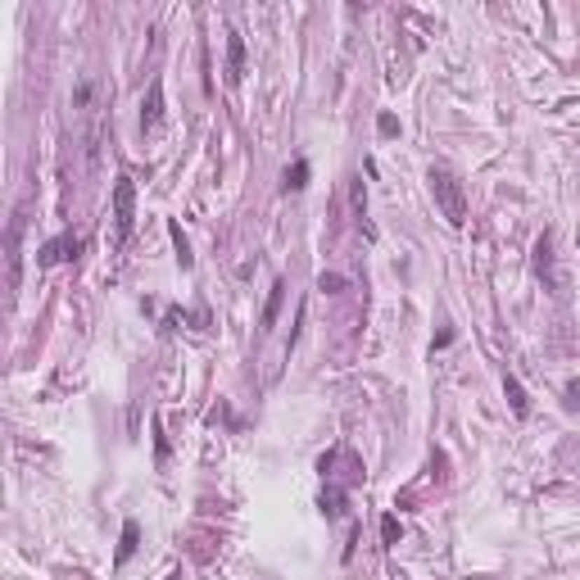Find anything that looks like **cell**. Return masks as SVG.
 <instances>
[{"mask_svg":"<svg viewBox=\"0 0 580 580\" xmlns=\"http://www.w3.org/2000/svg\"><path fill=\"white\" fill-rule=\"evenodd\" d=\"M431 195L440 200L444 218H449L453 227H462V222H467V200H462V181L453 177L449 168H431Z\"/></svg>","mask_w":580,"mask_h":580,"instance_id":"1","label":"cell"},{"mask_svg":"<svg viewBox=\"0 0 580 580\" xmlns=\"http://www.w3.org/2000/svg\"><path fill=\"white\" fill-rule=\"evenodd\" d=\"M132 218H137V186H132V177H118L113 181V222H118V240L132 236Z\"/></svg>","mask_w":580,"mask_h":580,"instance_id":"2","label":"cell"},{"mask_svg":"<svg viewBox=\"0 0 580 580\" xmlns=\"http://www.w3.org/2000/svg\"><path fill=\"white\" fill-rule=\"evenodd\" d=\"M159 118H163V82L154 77V82H150V100L141 104V132H154V127H159Z\"/></svg>","mask_w":580,"mask_h":580,"instance_id":"3","label":"cell"},{"mask_svg":"<svg viewBox=\"0 0 580 580\" xmlns=\"http://www.w3.org/2000/svg\"><path fill=\"white\" fill-rule=\"evenodd\" d=\"M77 249H82V240H77V236H55V240H46V245H41V254H36V258H41V263H60V258H73Z\"/></svg>","mask_w":580,"mask_h":580,"instance_id":"4","label":"cell"},{"mask_svg":"<svg viewBox=\"0 0 580 580\" xmlns=\"http://www.w3.org/2000/svg\"><path fill=\"white\" fill-rule=\"evenodd\" d=\"M18 240H23V222H9V290H18L23 282V254H18Z\"/></svg>","mask_w":580,"mask_h":580,"instance_id":"5","label":"cell"},{"mask_svg":"<svg viewBox=\"0 0 580 580\" xmlns=\"http://www.w3.org/2000/svg\"><path fill=\"white\" fill-rule=\"evenodd\" d=\"M245 77V41L240 32H227V82H240Z\"/></svg>","mask_w":580,"mask_h":580,"instance_id":"6","label":"cell"},{"mask_svg":"<svg viewBox=\"0 0 580 580\" xmlns=\"http://www.w3.org/2000/svg\"><path fill=\"white\" fill-rule=\"evenodd\" d=\"M137 544H141V526L137 521H123V539H118V553H113V562H127L132 553H137Z\"/></svg>","mask_w":580,"mask_h":580,"instance_id":"7","label":"cell"},{"mask_svg":"<svg viewBox=\"0 0 580 580\" xmlns=\"http://www.w3.org/2000/svg\"><path fill=\"white\" fill-rule=\"evenodd\" d=\"M282 304H286V282H272V295H268V308H263V331H272V326H277Z\"/></svg>","mask_w":580,"mask_h":580,"instance_id":"8","label":"cell"},{"mask_svg":"<svg viewBox=\"0 0 580 580\" xmlns=\"http://www.w3.org/2000/svg\"><path fill=\"white\" fill-rule=\"evenodd\" d=\"M504 394H508V403H512L517 417H526V413H530V399H526V390H521L517 376H504Z\"/></svg>","mask_w":580,"mask_h":580,"instance_id":"9","label":"cell"},{"mask_svg":"<svg viewBox=\"0 0 580 580\" xmlns=\"http://www.w3.org/2000/svg\"><path fill=\"white\" fill-rule=\"evenodd\" d=\"M168 231H172V245H177V263L191 268V263H195V254H191V240H186V231H181V222H168Z\"/></svg>","mask_w":580,"mask_h":580,"instance_id":"10","label":"cell"},{"mask_svg":"<svg viewBox=\"0 0 580 580\" xmlns=\"http://www.w3.org/2000/svg\"><path fill=\"white\" fill-rule=\"evenodd\" d=\"M308 186V163L299 159L295 168H286V191H304Z\"/></svg>","mask_w":580,"mask_h":580,"instance_id":"11","label":"cell"},{"mask_svg":"<svg viewBox=\"0 0 580 580\" xmlns=\"http://www.w3.org/2000/svg\"><path fill=\"white\" fill-rule=\"evenodd\" d=\"M340 504H345L340 490H326V495H322V512H326V517H336V512H340Z\"/></svg>","mask_w":580,"mask_h":580,"instance_id":"12","label":"cell"},{"mask_svg":"<svg viewBox=\"0 0 580 580\" xmlns=\"http://www.w3.org/2000/svg\"><path fill=\"white\" fill-rule=\"evenodd\" d=\"M376 132H381V137H399V118H394V113H381V118H376Z\"/></svg>","mask_w":580,"mask_h":580,"instance_id":"13","label":"cell"},{"mask_svg":"<svg viewBox=\"0 0 580 580\" xmlns=\"http://www.w3.org/2000/svg\"><path fill=\"white\" fill-rule=\"evenodd\" d=\"M381 539H385V544H399V517H385L381 521Z\"/></svg>","mask_w":580,"mask_h":580,"instance_id":"14","label":"cell"},{"mask_svg":"<svg viewBox=\"0 0 580 580\" xmlns=\"http://www.w3.org/2000/svg\"><path fill=\"white\" fill-rule=\"evenodd\" d=\"M340 286H345V277H336V272L331 277H317V290H322V295H336Z\"/></svg>","mask_w":580,"mask_h":580,"instance_id":"15","label":"cell"},{"mask_svg":"<svg viewBox=\"0 0 580 580\" xmlns=\"http://www.w3.org/2000/svg\"><path fill=\"white\" fill-rule=\"evenodd\" d=\"M567 403H572V408L580 403V381H572V385H567Z\"/></svg>","mask_w":580,"mask_h":580,"instance_id":"16","label":"cell"},{"mask_svg":"<svg viewBox=\"0 0 580 580\" xmlns=\"http://www.w3.org/2000/svg\"><path fill=\"white\" fill-rule=\"evenodd\" d=\"M168 580H181V572H172V576H168Z\"/></svg>","mask_w":580,"mask_h":580,"instance_id":"17","label":"cell"}]
</instances>
